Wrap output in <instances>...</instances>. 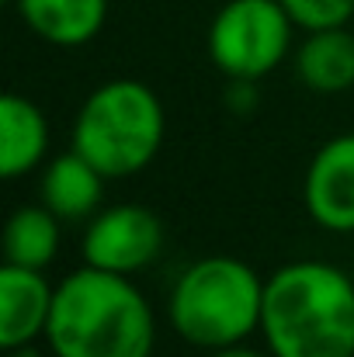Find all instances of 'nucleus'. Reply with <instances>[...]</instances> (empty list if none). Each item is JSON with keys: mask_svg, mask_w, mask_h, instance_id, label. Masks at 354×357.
Wrapping results in <instances>:
<instances>
[{"mask_svg": "<svg viewBox=\"0 0 354 357\" xmlns=\"http://www.w3.org/2000/svg\"><path fill=\"white\" fill-rule=\"evenodd\" d=\"M80 250L84 264L132 278L163 250V222L146 205H112L91 219Z\"/></svg>", "mask_w": 354, "mask_h": 357, "instance_id": "obj_6", "label": "nucleus"}, {"mask_svg": "<svg viewBox=\"0 0 354 357\" xmlns=\"http://www.w3.org/2000/svg\"><path fill=\"white\" fill-rule=\"evenodd\" d=\"M56 288L35 267L7 264L0 271V347L17 351L45 337Z\"/></svg>", "mask_w": 354, "mask_h": 357, "instance_id": "obj_8", "label": "nucleus"}, {"mask_svg": "<svg viewBox=\"0 0 354 357\" xmlns=\"http://www.w3.org/2000/svg\"><path fill=\"white\" fill-rule=\"evenodd\" d=\"M264 281L236 257H202L181 271L170 291V326L181 340L219 351L260 330Z\"/></svg>", "mask_w": 354, "mask_h": 357, "instance_id": "obj_3", "label": "nucleus"}, {"mask_svg": "<svg viewBox=\"0 0 354 357\" xmlns=\"http://www.w3.org/2000/svg\"><path fill=\"white\" fill-rule=\"evenodd\" d=\"M306 212L330 233H354V132L316 149L302 184Z\"/></svg>", "mask_w": 354, "mask_h": 357, "instance_id": "obj_7", "label": "nucleus"}, {"mask_svg": "<svg viewBox=\"0 0 354 357\" xmlns=\"http://www.w3.org/2000/svg\"><path fill=\"white\" fill-rule=\"evenodd\" d=\"M295 73L316 94H341L354 87V35L348 24L309 31L295 52Z\"/></svg>", "mask_w": 354, "mask_h": 357, "instance_id": "obj_12", "label": "nucleus"}, {"mask_svg": "<svg viewBox=\"0 0 354 357\" xmlns=\"http://www.w3.org/2000/svg\"><path fill=\"white\" fill-rule=\"evenodd\" d=\"M167 135L160 98L139 80L101 84L73 119V146L105 177H132L153 163Z\"/></svg>", "mask_w": 354, "mask_h": 357, "instance_id": "obj_4", "label": "nucleus"}, {"mask_svg": "<svg viewBox=\"0 0 354 357\" xmlns=\"http://www.w3.org/2000/svg\"><path fill=\"white\" fill-rule=\"evenodd\" d=\"M45 340L56 357H153L156 319L125 274L87 264L56 284Z\"/></svg>", "mask_w": 354, "mask_h": 357, "instance_id": "obj_2", "label": "nucleus"}, {"mask_svg": "<svg viewBox=\"0 0 354 357\" xmlns=\"http://www.w3.org/2000/svg\"><path fill=\"white\" fill-rule=\"evenodd\" d=\"M260 333L274 357H354V278L295 260L264 281Z\"/></svg>", "mask_w": 354, "mask_h": 357, "instance_id": "obj_1", "label": "nucleus"}, {"mask_svg": "<svg viewBox=\"0 0 354 357\" xmlns=\"http://www.w3.org/2000/svg\"><path fill=\"white\" fill-rule=\"evenodd\" d=\"M38 195H42V205L63 222L94 219L105 198V174L91 160H84L77 149H70L45 167Z\"/></svg>", "mask_w": 354, "mask_h": 357, "instance_id": "obj_9", "label": "nucleus"}, {"mask_svg": "<svg viewBox=\"0 0 354 357\" xmlns=\"http://www.w3.org/2000/svg\"><path fill=\"white\" fill-rule=\"evenodd\" d=\"M209 357H274V354H271V351L260 354V351H250L246 344H233V347H219V351H212Z\"/></svg>", "mask_w": 354, "mask_h": 357, "instance_id": "obj_15", "label": "nucleus"}, {"mask_svg": "<svg viewBox=\"0 0 354 357\" xmlns=\"http://www.w3.org/2000/svg\"><path fill=\"white\" fill-rule=\"evenodd\" d=\"M49 149V121L24 94H3L0 101V174L21 177L42 163Z\"/></svg>", "mask_w": 354, "mask_h": 357, "instance_id": "obj_11", "label": "nucleus"}, {"mask_svg": "<svg viewBox=\"0 0 354 357\" xmlns=\"http://www.w3.org/2000/svg\"><path fill=\"white\" fill-rule=\"evenodd\" d=\"M3 357H38L35 351H24V347H17V351H7Z\"/></svg>", "mask_w": 354, "mask_h": 357, "instance_id": "obj_16", "label": "nucleus"}, {"mask_svg": "<svg viewBox=\"0 0 354 357\" xmlns=\"http://www.w3.org/2000/svg\"><path fill=\"white\" fill-rule=\"evenodd\" d=\"M351 278H354V264H351Z\"/></svg>", "mask_w": 354, "mask_h": 357, "instance_id": "obj_17", "label": "nucleus"}, {"mask_svg": "<svg viewBox=\"0 0 354 357\" xmlns=\"http://www.w3.org/2000/svg\"><path fill=\"white\" fill-rule=\"evenodd\" d=\"M14 7L38 38L63 49L87 45L108 17V0H14Z\"/></svg>", "mask_w": 354, "mask_h": 357, "instance_id": "obj_10", "label": "nucleus"}, {"mask_svg": "<svg viewBox=\"0 0 354 357\" xmlns=\"http://www.w3.org/2000/svg\"><path fill=\"white\" fill-rule=\"evenodd\" d=\"M281 7L302 31L344 28L354 17V0H281Z\"/></svg>", "mask_w": 354, "mask_h": 357, "instance_id": "obj_14", "label": "nucleus"}, {"mask_svg": "<svg viewBox=\"0 0 354 357\" xmlns=\"http://www.w3.org/2000/svg\"><path fill=\"white\" fill-rule=\"evenodd\" d=\"M59 222L45 205H21L3 226V257L17 267L45 271L59 253Z\"/></svg>", "mask_w": 354, "mask_h": 357, "instance_id": "obj_13", "label": "nucleus"}, {"mask_svg": "<svg viewBox=\"0 0 354 357\" xmlns=\"http://www.w3.org/2000/svg\"><path fill=\"white\" fill-rule=\"evenodd\" d=\"M292 28L281 0H230L209 24V59L230 80H260L288 56Z\"/></svg>", "mask_w": 354, "mask_h": 357, "instance_id": "obj_5", "label": "nucleus"}]
</instances>
